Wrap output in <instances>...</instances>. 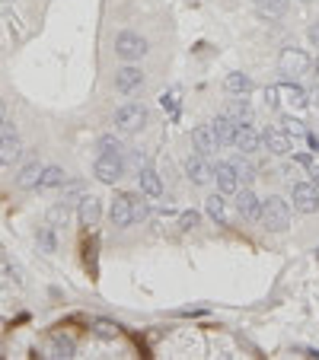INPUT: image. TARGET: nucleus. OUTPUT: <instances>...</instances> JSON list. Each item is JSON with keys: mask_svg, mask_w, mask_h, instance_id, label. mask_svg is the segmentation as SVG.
I'll return each instance as SVG.
<instances>
[{"mask_svg": "<svg viewBox=\"0 0 319 360\" xmlns=\"http://www.w3.org/2000/svg\"><path fill=\"white\" fill-rule=\"evenodd\" d=\"M262 226L265 230H272V233H284L290 226V204L284 201V198H278V195H272V198H265L262 201Z\"/></svg>", "mask_w": 319, "mask_h": 360, "instance_id": "1", "label": "nucleus"}, {"mask_svg": "<svg viewBox=\"0 0 319 360\" xmlns=\"http://www.w3.org/2000/svg\"><path fill=\"white\" fill-rule=\"evenodd\" d=\"M112 48H115V54H118L122 61L134 64V61H141L147 54V38L137 36V32H131V29H125V32H118V36H115Z\"/></svg>", "mask_w": 319, "mask_h": 360, "instance_id": "2", "label": "nucleus"}, {"mask_svg": "<svg viewBox=\"0 0 319 360\" xmlns=\"http://www.w3.org/2000/svg\"><path fill=\"white\" fill-rule=\"evenodd\" d=\"M112 121H115V128H118V131H125V134H134V131L144 128L147 109L141 102H125V105H118V109H115Z\"/></svg>", "mask_w": 319, "mask_h": 360, "instance_id": "3", "label": "nucleus"}, {"mask_svg": "<svg viewBox=\"0 0 319 360\" xmlns=\"http://www.w3.org/2000/svg\"><path fill=\"white\" fill-rule=\"evenodd\" d=\"M125 157L122 153H99L96 163H93V173H96L99 182H106V185H115V182L125 175Z\"/></svg>", "mask_w": 319, "mask_h": 360, "instance_id": "4", "label": "nucleus"}, {"mask_svg": "<svg viewBox=\"0 0 319 360\" xmlns=\"http://www.w3.org/2000/svg\"><path fill=\"white\" fill-rule=\"evenodd\" d=\"M20 157H23L20 134H16L13 121H3V125H0V166H16Z\"/></svg>", "mask_w": 319, "mask_h": 360, "instance_id": "5", "label": "nucleus"}, {"mask_svg": "<svg viewBox=\"0 0 319 360\" xmlns=\"http://www.w3.org/2000/svg\"><path fill=\"white\" fill-rule=\"evenodd\" d=\"M290 201L300 214H316L319 210V188L313 182H290Z\"/></svg>", "mask_w": 319, "mask_h": 360, "instance_id": "6", "label": "nucleus"}, {"mask_svg": "<svg viewBox=\"0 0 319 360\" xmlns=\"http://www.w3.org/2000/svg\"><path fill=\"white\" fill-rule=\"evenodd\" d=\"M141 86H144V70L137 68V64H125V68L115 70V93L134 96Z\"/></svg>", "mask_w": 319, "mask_h": 360, "instance_id": "7", "label": "nucleus"}, {"mask_svg": "<svg viewBox=\"0 0 319 360\" xmlns=\"http://www.w3.org/2000/svg\"><path fill=\"white\" fill-rule=\"evenodd\" d=\"M185 179H189L192 185H208V182L214 179V166L208 163V157L189 153V157H185Z\"/></svg>", "mask_w": 319, "mask_h": 360, "instance_id": "8", "label": "nucleus"}, {"mask_svg": "<svg viewBox=\"0 0 319 360\" xmlns=\"http://www.w3.org/2000/svg\"><path fill=\"white\" fill-rule=\"evenodd\" d=\"M278 68H281V74L288 77H300L310 70V54L300 52V48H284L281 58H278Z\"/></svg>", "mask_w": 319, "mask_h": 360, "instance_id": "9", "label": "nucleus"}, {"mask_svg": "<svg viewBox=\"0 0 319 360\" xmlns=\"http://www.w3.org/2000/svg\"><path fill=\"white\" fill-rule=\"evenodd\" d=\"M233 147L243 153V157H252V153L262 150V134L252 128L249 121H240V125H236V141H233Z\"/></svg>", "mask_w": 319, "mask_h": 360, "instance_id": "10", "label": "nucleus"}, {"mask_svg": "<svg viewBox=\"0 0 319 360\" xmlns=\"http://www.w3.org/2000/svg\"><path fill=\"white\" fill-rule=\"evenodd\" d=\"M77 217H80L84 230H96L99 220H102V204H99V198H93V195L80 198V201H77Z\"/></svg>", "mask_w": 319, "mask_h": 360, "instance_id": "11", "label": "nucleus"}, {"mask_svg": "<svg viewBox=\"0 0 319 360\" xmlns=\"http://www.w3.org/2000/svg\"><path fill=\"white\" fill-rule=\"evenodd\" d=\"M192 147H195V153H201V157H214V153L221 150V143H217V137H214L211 125H198V128H192Z\"/></svg>", "mask_w": 319, "mask_h": 360, "instance_id": "12", "label": "nucleus"}, {"mask_svg": "<svg viewBox=\"0 0 319 360\" xmlns=\"http://www.w3.org/2000/svg\"><path fill=\"white\" fill-rule=\"evenodd\" d=\"M214 182H217V191H224V195L240 191V173H236L233 163H217L214 166Z\"/></svg>", "mask_w": 319, "mask_h": 360, "instance_id": "13", "label": "nucleus"}, {"mask_svg": "<svg viewBox=\"0 0 319 360\" xmlns=\"http://www.w3.org/2000/svg\"><path fill=\"white\" fill-rule=\"evenodd\" d=\"M109 217H112V226H118V230H125V226L134 224V220H131V195L128 191H118V195L112 198Z\"/></svg>", "mask_w": 319, "mask_h": 360, "instance_id": "14", "label": "nucleus"}, {"mask_svg": "<svg viewBox=\"0 0 319 360\" xmlns=\"http://www.w3.org/2000/svg\"><path fill=\"white\" fill-rule=\"evenodd\" d=\"M137 185H141V195L144 198H160L163 195V179L153 166H141V173H137Z\"/></svg>", "mask_w": 319, "mask_h": 360, "instance_id": "15", "label": "nucleus"}, {"mask_svg": "<svg viewBox=\"0 0 319 360\" xmlns=\"http://www.w3.org/2000/svg\"><path fill=\"white\" fill-rule=\"evenodd\" d=\"M236 125H240V121H233L227 112L217 115V118L211 121V131H214V137H217V143H221V147H233V141H236Z\"/></svg>", "mask_w": 319, "mask_h": 360, "instance_id": "16", "label": "nucleus"}, {"mask_svg": "<svg viewBox=\"0 0 319 360\" xmlns=\"http://www.w3.org/2000/svg\"><path fill=\"white\" fill-rule=\"evenodd\" d=\"M236 210L243 220H258L262 217V201L256 198V191L243 188V191H236Z\"/></svg>", "mask_w": 319, "mask_h": 360, "instance_id": "17", "label": "nucleus"}, {"mask_svg": "<svg viewBox=\"0 0 319 360\" xmlns=\"http://www.w3.org/2000/svg\"><path fill=\"white\" fill-rule=\"evenodd\" d=\"M262 143H265L268 153H274V157H288L290 153V137L284 134V131H278V128L265 131V134H262Z\"/></svg>", "mask_w": 319, "mask_h": 360, "instance_id": "18", "label": "nucleus"}, {"mask_svg": "<svg viewBox=\"0 0 319 360\" xmlns=\"http://www.w3.org/2000/svg\"><path fill=\"white\" fill-rule=\"evenodd\" d=\"M64 182H68V175H64L61 166H45L42 169V175H38V191H52V188H64Z\"/></svg>", "mask_w": 319, "mask_h": 360, "instance_id": "19", "label": "nucleus"}, {"mask_svg": "<svg viewBox=\"0 0 319 360\" xmlns=\"http://www.w3.org/2000/svg\"><path fill=\"white\" fill-rule=\"evenodd\" d=\"M205 210H208V217H211L217 226H227V201H224V191H214V195H208Z\"/></svg>", "mask_w": 319, "mask_h": 360, "instance_id": "20", "label": "nucleus"}, {"mask_svg": "<svg viewBox=\"0 0 319 360\" xmlns=\"http://www.w3.org/2000/svg\"><path fill=\"white\" fill-rule=\"evenodd\" d=\"M38 175H42V163H38V159H29V163L20 169V175H16V188H36Z\"/></svg>", "mask_w": 319, "mask_h": 360, "instance_id": "21", "label": "nucleus"}, {"mask_svg": "<svg viewBox=\"0 0 319 360\" xmlns=\"http://www.w3.org/2000/svg\"><path fill=\"white\" fill-rule=\"evenodd\" d=\"M74 341H70L68 335H61V331H54L52 335V347H48L45 357H74Z\"/></svg>", "mask_w": 319, "mask_h": 360, "instance_id": "22", "label": "nucleus"}, {"mask_svg": "<svg viewBox=\"0 0 319 360\" xmlns=\"http://www.w3.org/2000/svg\"><path fill=\"white\" fill-rule=\"evenodd\" d=\"M227 115L233 121H249L252 118V102L246 96H236V99H230L227 102Z\"/></svg>", "mask_w": 319, "mask_h": 360, "instance_id": "23", "label": "nucleus"}, {"mask_svg": "<svg viewBox=\"0 0 319 360\" xmlns=\"http://www.w3.org/2000/svg\"><path fill=\"white\" fill-rule=\"evenodd\" d=\"M224 86H227V93H233V96H246V93L252 90V80H249V74H230L227 80H224Z\"/></svg>", "mask_w": 319, "mask_h": 360, "instance_id": "24", "label": "nucleus"}, {"mask_svg": "<svg viewBox=\"0 0 319 360\" xmlns=\"http://www.w3.org/2000/svg\"><path fill=\"white\" fill-rule=\"evenodd\" d=\"M278 90H281L284 96H288V102H294L297 109L310 102V96H306V90H304V86H297V83H278Z\"/></svg>", "mask_w": 319, "mask_h": 360, "instance_id": "25", "label": "nucleus"}, {"mask_svg": "<svg viewBox=\"0 0 319 360\" xmlns=\"http://www.w3.org/2000/svg\"><path fill=\"white\" fill-rule=\"evenodd\" d=\"M68 217H70V204L68 201H58L52 210H48V224L58 230V226H68Z\"/></svg>", "mask_w": 319, "mask_h": 360, "instance_id": "26", "label": "nucleus"}, {"mask_svg": "<svg viewBox=\"0 0 319 360\" xmlns=\"http://www.w3.org/2000/svg\"><path fill=\"white\" fill-rule=\"evenodd\" d=\"M36 242H38V249H42V252H54V249H58V240H54V226H52V224H48V226H38Z\"/></svg>", "mask_w": 319, "mask_h": 360, "instance_id": "27", "label": "nucleus"}, {"mask_svg": "<svg viewBox=\"0 0 319 360\" xmlns=\"http://www.w3.org/2000/svg\"><path fill=\"white\" fill-rule=\"evenodd\" d=\"M96 150L99 153H125V147H122V141H118L115 134H102L96 141Z\"/></svg>", "mask_w": 319, "mask_h": 360, "instance_id": "28", "label": "nucleus"}, {"mask_svg": "<svg viewBox=\"0 0 319 360\" xmlns=\"http://www.w3.org/2000/svg\"><path fill=\"white\" fill-rule=\"evenodd\" d=\"M281 125H284V134H288V137H306L304 121L294 118V115H281Z\"/></svg>", "mask_w": 319, "mask_h": 360, "instance_id": "29", "label": "nucleus"}, {"mask_svg": "<svg viewBox=\"0 0 319 360\" xmlns=\"http://www.w3.org/2000/svg\"><path fill=\"white\" fill-rule=\"evenodd\" d=\"M84 195H86V185H84V182H70V185H64V198H61V201H68L70 208H74V204L80 201Z\"/></svg>", "mask_w": 319, "mask_h": 360, "instance_id": "30", "label": "nucleus"}, {"mask_svg": "<svg viewBox=\"0 0 319 360\" xmlns=\"http://www.w3.org/2000/svg\"><path fill=\"white\" fill-rule=\"evenodd\" d=\"M258 10L262 13H272V16H281L288 10V0H258Z\"/></svg>", "mask_w": 319, "mask_h": 360, "instance_id": "31", "label": "nucleus"}, {"mask_svg": "<svg viewBox=\"0 0 319 360\" xmlns=\"http://www.w3.org/2000/svg\"><path fill=\"white\" fill-rule=\"evenodd\" d=\"M131 220H134V224L147 220V204L141 201V195H131Z\"/></svg>", "mask_w": 319, "mask_h": 360, "instance_id": "32", "label": "nucleus"}, {"mask_svg": "<svg viewBox=\"0 0 319 360\" xmlns=\"http://www.w3.org/2000/svg\"><path fill=\"white\" fill-rule=\"evenodd\" d=\"M198 210H182V214H179V226H182V230H195L198 226Z\"/></svg>", "mask_w": 319, "mask_h": 360, "instance_id": "33", "label": "nucleus"}, {"mask_svg": "<svg viewBox=\"0 0 319 360\" xmlns=\"http://www.w3.org/2000/svg\"><path fill=\"white\" fill-rule=\"evenodd\" d=\"M262 96H265V105L268 109H278V105H281V93H278V86H265V93H262Z\"/></svg>", "mask_w": 319, "mask_h": 360, "instance_id": "34", "label": "nucleus"}, {"mask_svg": "<svg viewBox=\"0 0 319 360\" xmlns=\"http://www.w3.org/2000/svg\"><path fill=\"white\" fill-rule=\"evenodd\" d=\"M306 38H310V45H313V48H319V19L310 26V29H306Z\"/></svg>", "mask_w": 319, "mask_h": 360, "instance_id": "35", "label": "nucleus"}, {"mask_svg": "<svg viewBox=\"0 0 319 360\" xmlns=\"http://www.w3.org/2000/svg\"><path fill=\"white\" fill-rule=\"evenodd\" d=\"M306 143H310V153H319V137L313 131H306Z\"/></svg>", "mask_w": 319, "mask_h": 360, "instance_id": "36", "label": "nucleus"}, {"mask_svg": "<svg viewBox=\"0 0 319 360\" xmlns=\"http://www.w3.org/2000/svg\"><path fill=\"white\" fill-rule=\"evenodd\" d=\"M297 163H300V166H306V169H310V166H313V157H310V153H297Z\"/></svg>", "mask_w": 319, "mask_h": 360, "instance_id": "37", "label": "nucleus"}, {"mask_svg": "<svg viewBox=\"0 0 319 360\" xmlns=\"http://www.w3.org/2000/svg\"><path fill=\"white\" fill-rule=\"evenodd\" d=\"M310 175H313V179H310V182H313V185H316V188H319V166H310Z\"/></svg>", "mask_w": 319, "mask_h": 360, "instance_id": "38", "label": "nucleus"}, {"mask_svg": "<svg viewBox=\"0 0 319 360\" xmlns=\"http://www.w3.org/2000/svg\"><path fill=\"white\" fill-rule=\"evenodd\" d=\"M306 96H310V102L319 109V86H316V90H313V93H306Z\"/></svg>", "mask_w": 319, "mask_h": 360, "instance_id": "39", "label": "nucleus"}, {"mask_svg": "<svg viewBox=\"0 0 319 360\" xmlns=\"http://www.w3.org/2000/svg\"><path fill=\"white\" fill-rule=\"evenodd\" d=\"M3 121H7V112H3V102H0V125H3Z\"/></svg>", "mask_w": 319, "mask_h": 360, "instance_id": "40", "label": "nucleus"}, {"mask_svg": "<svg viewBox=\"0 0 319 360\" xmlns=\"http://www.w3.org/2000/svg\"><path fill=\"white\" fill-rule=\"evenodd\" d=\"M300 3H310V0H300Z\"/></svg>", "mask_w": 319, "mask_h": 360, "instance_id": "41", "label": "nucleus"}, {"mask_svg": "<svg viewBox=\"0 0 319 360\" xmlns=\"http://www.w3.org/2000/svg\"><path fill=\"white\" fill-rule=\"evenodd\" d=\"M316 252H319V249H316Z\"/></svg>", "mask_w": 319, "mask_h": 360, "instance_id": "42", "label": "nucleus"}]
</instances>
